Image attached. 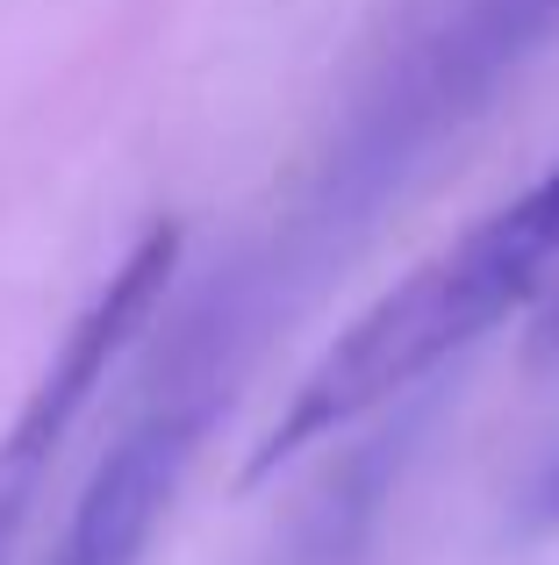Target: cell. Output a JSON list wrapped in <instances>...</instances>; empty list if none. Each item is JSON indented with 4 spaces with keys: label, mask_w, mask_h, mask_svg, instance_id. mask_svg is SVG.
<instances>
[{
    "label": "cell",
    "mask_w": 559,
    "mask_h": 565,
    "mask_svg": "<svg viewBox=\"0 0 559 565\" xmlns=\"http://www.w3.org/2000/svg\"><path fill=\"white\" fill-rule=\"evenodd\" d=\"M172 273H180V222H158V230L137 236V250L115 265L108 287H101L94 301H86V316L65 330L57 359L43 365V380L29 386L22 415H14V429L0 437V458H14V466H43V458L65 444V429L80 423V408L94 401V386L108 380V365L137 344V330H151Z\"/></svg>",
    "instance_id": "7a4b0ae2"
},
{
    "label": "cell",
    "mask_w": 559,
    "mask_h": 565,
    "mask_svg": "<svg viewBox=\"0 0 559 565\" xmlns=\"http://www.w3.org/2000/svg\"><path fill=\"white\" fill-rule=\"evenodd\" d=\"M36 480H43V466H14V458H0V565H8V552H14V530H22V515H29Z\"/></svg>",
    "instance_id": "277c9868"
},
{
    "label": "cell",
    "mask_w": 559,
    "mask_h": 565,
    "mask_svg": "<svg viewBox=\"0 0 559 565\" xmlns=\"http://www.w3.org/2000/svg\"><path fill=\"white\" fill-rule=\"evenodd\" d=\"M194 437H201V415H187V408H158L151 423L129 429L101 458V472L86 480L51 565H137L172 487H180L187 458H194Z\"/></svg>",
    "instance_id": "3957f363"
},
{
    "label": "cell",
    "mask_w": 559,
    "mask_h": 565,
    "mask_svg": "<svg viewBox=\"0 0 559 565\" xmlns=\"http://www.w3.org/2000/svg\"><path fill=\"white\" fill-rule=\"evenodd\" d=\"M524 523H531V530H552V523H559V451L546 458V472H538V487H531V509H524Z\"/></svg>",
    "instance_id": "5b68a950"
},
{
    "label": "cell",
    "mask_w": 559,
    "mask_h": 565,
    "mask_svg": "<svg viewBox=\"0 0 559 565\" xmlns=\"http://www.w3.org/2000/svg\"><path fill=\"white\" fill-rule=\"evenodd\" d=\"M559 258V215L546 193H517L509 207L481 215L460 244H445L437 258H423L409 279H394L330 351L302 373L287 394V408L273 415V429L244 458V487L273 480L287 458H302L308 444L351 429L359 415H373L380 401L409 394L416 380H431L452 351H466L474 337H488L509 308H524L552 279Z\"/></svg>",
    "instance_id": "6da1fadb"
}]
</instances>
